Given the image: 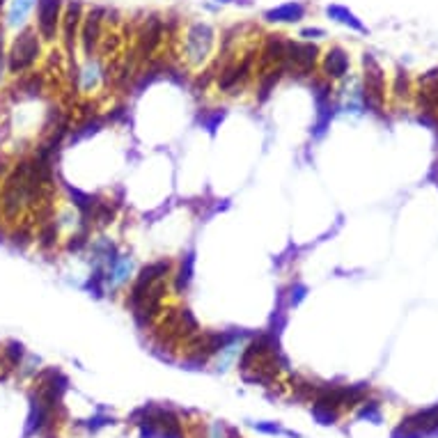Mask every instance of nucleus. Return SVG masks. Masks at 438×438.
<instances>
[{"mask_svg": "<svg viewBox=\"0 0 438 438\" xmlns=\"http://www.w3.org/2000/svg\"><path fill=\"white\" fill-rule=\"evenodd\" d=\"M42 58V39L35 28H23L19 35L14 37V42L7 51L5 67L12 76H21L32 71L37 60Z\"/></svg>", "mask_w": 438, "mask_h": 438, "instance_id": "1", "label": "nucleus"}, {"mask_svg": "<svg viewBox=\"0 0 438 438\" xmlns=\"http://www.w3.org/2000/svg\"><path fill=\"white\" fill-rule=\"evenodd\" d=\"M216 30L207 21H193L186 26L182 37V55L191 67H202L214 53Z\"/></svg>", "mask_w": 438, "mask_h": 438, "instance_id": "2", "label": "nucleus"}, {"mask_svg": "<svg viewBox=\"0 0 438 438\" xmlns=\"http://www.w3.org/2000/svg\"><path fill=\"white\" fill-rule=\"evenodd\" d=\"M321 60V51L314 42H303V39H287L285 48V76H291L296 80H307L317 74Z\"/></svg>", "mask_w": 438, "mask_h": 438, "instance_id": "3", "label": "nucleus"}, {"mask_svg": "<svg viewBox=\"0 0 438 438\" xmlns=\"http://www.w3.org/2000/svg\"><path fill=\"white\" fill-rule=\"evenodd\" d=\"M166 39V19L161 14H149L147 19L143 21L140 30L136 32V60L140 64H147L154 60V55L161 48Z\"/></svg>", "mask_w": 438, "mask_h": 438, "instance_id": "4", "label": "nucleus"}, {"mask_svg": "<svg viewBox=\"0 0 438 438\" xmlns=\"http://www.w3.org/2000/svg\"><path fill=\"white\" fill-rule=\"evenodd\" d=\"M108 16H110V10L101 5H92L90 10H85V19L78 35V42H80V48H83L85 58H92V55H96V51H99V44L103 37V23L108 21Z\"/></svg>", "mask_w": 438, "mask_h": 438, "instance_id": "5", "label": "nucleus"}, {"mask_svg": "<svg viewBox=\"0 0 438 438\" xmlns=\"http://www.w3.org/2000/svg\"><path fill=\"white\" fill-rule=\"evenodd\" d=\"M363 64H365L363 106L367 108V110H372V112H381V108H384V92H386L384 69H381V64L374 58H372L370 53H365Z\"/></svg>", "mask_w": 438, "mask_h": 438, "instance_id": "6", "label": "nucleus"}, {"mask_svg": "<svg viewBox=\"0 0 438 438\" xmlns=\"http://www.w3.org/2000/svg\"><path fill=\"white\" fill-rule=\"evenodd\" d=\"M35 7V30L44 42H55L60 37L64 0H37Z\"/></svg>", "mask_w": 438, "mask_h": 438, "instance_id": "7", "label": "nucleus"}, {"mask_svg": "<svg viewBox=\"0 0 438 438\" xmlns=\"http://www.w3.org/2000/svg\"><path fill=\"white\" fill-rule=\"evenodd\" d=\"M83 19H85V5L80 3V0H69V3H64L60 37H62V46H64V51H67V55H74Z\"/></svg>", "mask_w": 438, "mask_h": 438, "instance_id": "8", "label": "nucleus"}, {"mask_svg": "<svg viewBox=\"0 0 438 438\" xmlns=\"http://www.w3.org/2000/svg\"><path fill=\"white\" fill-rule=\"evenodd\" d=\"M196 262H198L196 248H189L175 262V271H173V275H170V287H173V294L184 296L186 291L191 289L193 278H196Z\"/></svg>", "mask_w": 438, "mask_h": 438, "instance_id": "9", "label": "nucleus"}, {"mask_svg": "<svg viewBox=\"0 0 438 438\" xmlns=\"http://www.w3.org/2000/svg\"><path fill=\"white\" fill-rule=\"evenodd\" d=\"M136 275V262L131 255L119 253V257L115 259V264L106 269V291L112 296L115 291H119L124 285L133 280Z\"/></svg>", "mask_w": 438, "mask_h": 438, "instance_id": "10", "label": "nucleus"}, {"mask_svg": "<svg viewBox=\"0 0 438 438\" xmlns=\"http://www.w3.org/2000/svg\"><path fill=\"white\" fill-rule=\"evenodd\" d=\"M285 48H287V37L285 35H266L262 46L257 48V69L275 67V64L285 62Z\"/></svg>", "mask_w": 438, "mask_h": 438, "instance_id": "11", "label": "nucleus"}, {"mask_svg": "<svg viewBox=\"0 0 438 438\" xmlns=\"http://www.w3.org/2000/svg\"><path fill=\"white\" fill-rule=\"evenodd\" d=\"M321 76L328 80H342L349 74V67H351V60H349V53L342 46H330L326 53L321 55Z\"/></svg>", "mask_w": 438, "mask_h": 438, "instance_id": "12", "label": "nucleus"}, {"mask_svg": "<svg viewBox=\"0 0 438 438\" xmlns=\"http://www.w3.org/2000/svg\"><path fill=\"white\" fill-rule=\"evenodd\" d=\"M257 87H255V101L259 106H264L266 101L271 99L275 87L282 78H285V69L282 64H275V67H266V69H257Z\"/></svg>", "mask_w": 438, "mask_h": 438, "instance_id": "13", "label": "nucleus"}, {"mask_svg": "<svg viewBox=\"0 0 438 438\" xmlns=\"http://www.w3.org/2000/svg\"><path fill=\"white\" fill-rule=\"evenodd\" d=\"M307 16V5L301 0H289L278 7H271L262 14L266 23H298Z\"/></svg>", "mask_w": 438, "mask_h": 438, "instance_id": "14", "label": "nucleus"}, {"mask_svg": "<svg viewBox=\"0 0 438 438\" xmlns=\"http://www.w3.org/2000/svg\"><path fill=\"white\" fill-rule=\"evenodd\" d=\"M103 62L101 58H87L85 64L80 67L78 71V90L85 92V94H92L96 87L103 85Z\"/></svg>", "mask_w": 438, "mask_h": 438, "instance_id": "15", "label": "nucleus"}, {"mask_svg": "<svg viewBox=\"0 0 438 438\" xmlns=\"http://www.w3.org/2000/svg\"><path fill=\"white\" fill-rule=\"evenodd\" d=\"M16 85L12 87V92L16 99H37V96L44 94V85L46 78L42 71H28V74L16 76Z\"/></svg>", "mask_w": 438, "mask_h": 438, "instance_id": "16", "label": "nucleus"}, {"mask_svg": "<svg viewBox=\"0 0 438 438\" xmlns=\"http://www.w3.org/2000/svg\"><path fill=\"white\" fill-rule=\"evenodd\" d=\"M103 126H106V119H103V115H90V117H83L78 122V124L71 126V131L67 136V145H78L87 140V138H92L96 133L103 131Z\"/></svg>", "mask_w": 438, "mask_h": 438, "instance_id": "17", "label": "nucleus"}, {"mask_svg": "<svg viewBox=\"0 0 438 438\" xmlns=\"http://www.w3.org/2000/svg\"><path fill=\"white\" fill-rule=\"evenodd\" d=\"M62 184H64V191H67V196H69V200H71V205L76 207L78 218H85V221H90V214H92L94 205L101 200L99 193L83 191V189H78V186H71V184H67V182H62Z\"/></svg>", "mask_w": 438, "mask_h": 438, "instance_id": "18", "label": "nucleus"}, {"mask_svg": "<svg viewBox=\"0 0 438 438\" xmlns=\"http://www.w3.org/2000/svg\"><path fill=\"white\" fill-rule=\"evenodd\" d=\"M117 214H119V207L110 200V196H101V200L96 202L90 214V223L94 230H106V227H110L117 221Z\"/></svg>", "mask_w": 438, "mask_h": 438, "instance_id": "19", "label": "nucleus"}, {"mask_svg": "<svg viewBox=\"0 0 438 438\" xmlns=\"http://www.w3.org/2000/svg\"><path fill=\"white\" fill-rule=\"evenodd\" d=\"M92 232H94V227L90 221H85V218H78V223H76V230L69 234L67 241H64V250L67 253H85L87 248H90V241H92Z\"/></svg>", "mask_w": 438, "mask_h": 438, "instance_id": "20", "label": "nucleus"}, {"mask_svg": "<svg viewBox=\"0 0 438 438\" xmlns=\"http://www.w3.org/2000/svg\"><path fill=\"white\" fill-rule=\"evenodd\" d=\"M314 108L317 110H314V124L310 129V133H312V140H321V138L328 133L330 122H333V117H335L340 106L335 103V99H333L326 103H319V106H314Z\"/></svg>", "mask_w": 438, "mask_h": 438, "instance_id": "21", "label": "nucleus"}, {"mask_svg": "<svg viewBox=\"0 0 438 438\" xmlns=\"http://www.w3.org/2000/svg\"><path fill=\"white\" fill-rule=\"evenodd\" d=\"M35 241H37V246L44 250V253H48V250H55V246L60 243V223L55 221V218H51V221L37 225Z\"/></svg>", "mask_w": 438, "mask_h": 438, "instance_id": "22", "label": "nucleus"}, {"mask_svg": "<svg viewBox=\"0 0 438 438\" xmlns=\"http://www.w3.org/2000/svg\"><path fill=\"white\" fill-rule=\"evenodd\" d=\"M326 14H328V19L337 21V23H342V26L351 28V30H356V32H367V28L363 26L358 16H356L351 10H346L344 5H328V7H326Z\"/></svg>", "mask_w": 438, "mask_h": 438, "instance_id": "23", "label": "nucleus"}, {"mask_svg": "<svg viewBox=\"0 0 438 438\" xmlns=\"http://www.w3.org/2000/svg\"><path fill=\"white\" fill-rule=\"evenodd\" d=\"M225 117H227V108H202L198 112V124L205 129L209 136H216Z\"/></svg>", "mask_w": 438, "mask_h": 438, "instance_id": "24", "label": "nucleus"}, {"mask_svg": "<svg viewBox=\"0 0 438 438\" xmlns=\"http://www.w3.org/2000/svg\"><path fill=\"white\" fill-rule=\"evenodd\" d=\"M7 239H10V243L14 248H28L35 243V223L28 218V223H19V225H14V230L7 234Z\"/></svg>", "mask_w": 438, "mask_h": 438, "instance_id": "25", "label": "nucleus"}, {"mask_svg": "<svg viewBox=\"0 0 438 438\" xmlns=\"http://www.w3.org/2000/svg\"><path fill=\"white\" fill-rule=\"evenodd\" d=\"M37 5V0H12L10 10H7V26L10 28H19L26 23L28 14L32 7Z\"/></svg>", "mask_w": 438, "mask_h": 438, "instance_id": "26", "label": "nucleus"}, {"mask_svg": "<svg viewBox=\"0 0 438 438\" xmlns=\"http://www.w3.org/2000/svg\"><path fill=\"white\" fill-rule=\"evenodd\" d=\"M307 294H310V287L305 285V282L301 280H294V282H289V285L285 287V298H287V307L289 310H294V307L301 305Z\"/></svg>", "mask_w": 438, "mask_h": 438, "instance_id": "27", "label": "nucleus"}, {"mask_svg": "<svg viewBox=\"0 0 438 438\" xmlns=\"http://www.w3.org/2000/svg\"><path fill=\"white\" fill-rule=\"evenodd\" d=\"M301 255H303V248L296 246V243H289V246L282 250L278 257H273V269L285 271L287 266H291L296 262V259H301Z\"/></svg>", "mask_w": 438, "mask_h": 438, "instance_id": "28", "label": "nucleus"}, {"mask_svg": "<svg viewBox=\"0 0 438 438\" xmlns=\"http://www.w3.org/2000/svg\"><path fill=\"white\" fill-rule=\"evenodd\" d=\"M103 119H106V124H126L129 122V106L108 108L106 112H103Z\"/></svg>", "mask_w": 438, "mask_h": 438, "instance_id": "29", "label": "nucleus"}, {"mask_svg": "<svg viewBox=\"0 0 438 438\" xmlns=\"http://www.w3.org/2000/svg\"><path fill=\"white\" fill-rule=\"evenodd\" d=\"M298 37H301L303 42H314V39L326 37V30H323V28H317V26H307V28H301V32H298Z\"/></svg>", "mask_w": 438, "mask_h": 438, "instance_id": "30", "label": "nucleus"}, {"mask_svg": "<svg viewBox=\"0 0 438 438\" xmlns=\"http://www.w3.org/2000/svg\"><path fill=\"white\" fill-rule=\"evenodd\" d=\"M170 207H173V200H168L166 205L156 207V209H154V212H149V214H143V221H145V223H156V221H161V218H163V214L170 212Z\"/></svg>", "mask_w": 438, "mask_h": 438, "instance_id": "31", "label": "nucleus"}, {"mask_svg": "<svg viewBox=\"0 0 438 438\" xmlns=\"http://www.w3.org/2000/svg\"><path fill=\"white\" fill-rule=\"evenodd\" d=\"M360 418H367V420H374V423H379V420H381L379 404H377V402H370L367 407H365V409L360 411Z\"/></svg>", "mask_w": 438, "mask_h": 438, "instance_id": "32", "label": "nucleus"}, {"mask_svg": "<svg viewBox=\"0 0 438 438\" xmlns=\"http://www.w3.org/2000/svg\"><path fill=\"white\" fill-rule=\"evenodd\" d=\"M5 58H7V53H5V39H3V28H0V74H3V69H5Z\"/></svg>", "mask_w": 438, "mask_h": 438, "instance_id": "33", "label": "nucleus"}, {"mask_svg": "<svg viewBox=\"0 0 438 438\" xmlns=\"http://www.w3.org/2000/svg\"><path fill=\"white\" fill-rule=\"evenodd\" d=\"M216 3H221V5H227V3H234V0H216Z\"/></svg>", "mask_w": 438, "mask_h": 438, "instance_id": "34", "label": "nucleus"}, {"mask_svg": "<svg viewBox=\"0 0 438 438\" xmlns=\"http://www.w3.org/2000/svg\"><path fill=\"white\" fill-rule=\"evenodd\" d=\"M5 3H7V0H0V12H3V7H5Z\"/></svg>", "mask_w": 438, "mask_h": 438, "instance_id": "35", "label": "nucleus"}]
</instances>
